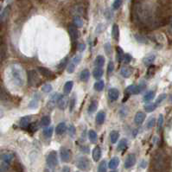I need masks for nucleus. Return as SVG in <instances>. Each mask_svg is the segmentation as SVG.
Returning <instances> with one entry per match:
<instances>
[{
	"mask_svg": "<svg viewBox=\"0 0 172 172\" xmlns=\"http://www.w3.org/2000/svg\"><path fill=\"white\" fill-rule=\"evenodd\" d=\"M106 118V113L103 111H100L98 112L97 116H96V122L98 124H102L105 121Z\"/></svg>",
	"mask_w": 172,
	"mask_h": 172,
	"instance_id": "23",
	"label": "nucleus"
},
{
	"mask_svg": "<svg viewBox=\"0 0 172 172\" xmlns=\"http://www.w3.org/2000/svg\"><path fill=\"white\" fill-rule=\"evenodd\" d=\"M42 133H44V137L49 139V138H51L52 134H53V127H47L45 129H44V131H42Z\"/></svg>",
	"mask_w": 172,
	"mask_h": 172,
	"instance_id": "32",
	"label": "nucleus"
},
{
	"mask_svg": "<svg viewBox=\"0 0 172 172\" xmlns=\"http://www.w3.org/2000/svg\"><path fill=\"white\" fill-rule=\"evenodd\" d=\"M38 71L40 72V74L44 76L46 78H53L54 77V74L50 70L48 69L47 68H44V67H39L38 68Z\"/></svg>",
	"mask_w": 172,
	"mask_h": 172,
	"instance_id": "11",
	"label": "nucleus"
},
{
	"mask_svg": "<svg viewBox=\"0 0 172 172\" xmlns=\"http://www.w3.org/2000/svg\"><path fill=\"white\" fill-rule=\"evenodd\" d=\"M97 107H98V103L96 100H94L90 103L89 105V107H88V112L89 113H93L96 110H97Z\"/></svg>",
	"mask_w": 172,
	"mask_h": 172,
	"instance_id": "35",
	"label": "nucleus"
},
{
	"mask_svg": "<svg viewBox=\"0 0 172 172\" xmlns=\"http://www.w3.org/2000/svg\"><path fill=\"white\" fill-rule=\"evenodd\" d=\"M88 138H89V140L91 143L93 144H95L96 141H97V133L94 130H90L89 133H88Z\"/></svg>",
	"mask_w": 172,
	"mask_h": 172,
	"instance_id": "30",
	"label": "nucleus"
},
{
	"mask_svg": "<svg viewBox=\"0 0 172 172\" xmlns=\"http://www.w3.org/2000/svg\"><path fill=\"white\" fill-rule=\"evenodd\" d=\"M101 157V149L100 146H96L93 150V158L95 162H98Z\"/></svg>",
	"mask_w": 172,
	"mask_h": 172,
	"instance_id": "16",
	"label": "nucleus"
},
{
	"mask_svg": "<svg viewBox=\"0 0 172 172\" xmlns=\"http://www.w3.org/2000/svg\"><path fill=\"white\" fill-rule=\"evenodd\" d=\"M103 74H104V72H103L102 68H98V67H97V68L94 70V72H93V75H94V77L96 80L100 79V78L102 77Z\"/></svg>",
	"mask_w": 172,
	"mask_h": 172,
	"instance_id": "25",
	"label": "nucleus"
},
{
	"mask_svg": "<svg viewBox=\"0 0 172 172\" xmlns=\"http://www.w3.org/2000/svg\"><path fill=\"white\" fill-rule=\"evenodd\" d=\"M73 86H74V82L73 81H67L64 85V88H63V92L65 94H70V92L72 91L73 88Z\"/></svg>",
	"mask_w": 172,
	"mask_h": 172,
	"instance_id": "21",
	"label": "nucleus"
},
{
	"mask_svg": "<svg viewBox=\"0 0 172 172\" xmlns=\"http://www.w3.org/2000/svg\"><path fill=\"white\" fill-rule=\"evenodd\" d=\"M94 64L96 67L98 68H101L104 66L105 64V58L102 56H98L95 59V62H94Z\"/></svg>",
	"mask_w": 172,
	"mask_h": 172,
	"instance_id": "26",
	"label": "nucleus"
},
{
	"mask_svg": "<svg viewBox=\"0 0 172 172\" xmlns=\"http://www.w3.org/2000/svg\"><path fill=\"white\" fill-rule=\"evenodd\" d=\"M118 164H119V159L118 157H113L110 160L108 166L111 169H115L118 166Z\"/></svg>",
	"mask_w": 172,
	"mask_h": 172,
	"instance_id": "24",
	"label": "nucleus"
},
{
	"mask_svg": "<svg viewBox=\"0 0 172 172\" xmlns=\"http://www.w3.org/2000/svg\"><path fill=\"white\" fill-rule=\"evenodd\" d=\"M155 59H156V56L155 55H149V56H147L146 57L144 58L143 62H144L145 65L149 66V65H151L154 62Z\"/></svg>",
	"mask_w": 172,
	"mask_h": 172,
	"instance_id": "22",
	"label": "nucleus"
},
{
	"mask_svg": "<svg viewBox=\"0 0 172 172\" xmlns=\"http://www.w3.org/2000/svg\"><path fill=\"white\" fill-rule=\"evenodd\" d=\"M60 155H61V158L62 160V162H68L71 158V151L67 149V148H62L61 151H60Z\"/></svg>",
	"mask_w": 172,
	"mask_h": 172,
	"instance_id": "8",
	"label": "nucleus"
},
{
	"mask_svg": "<svg viewBox=\"0 0 172 172\" xmlns=\"http://www.w3.org/2000/svg\"><path fill=\"white\" fill-rule=\"evenodd\" d=\"M76 166L78 169L81 170L88 171L92 167V163H91V161L87 157H80L76 160Z\"/></svg>",
	"mask_w": 172,
	"mask_h": 172,
	"instance_id": "3",
	"label": "nucleus"
},
{
	"mask_svg": "<svg viewBox=\"0 0 172 172\" xmlns=\"http://www.w3.org/2000/svg\"><path fill=\"white\" fill-rule=\"evenodd\" d=\"M74 66H75V64H74L73 62H71L68 64V73H70V74H71V73H73V72L74 71V68H75V67H74Z\"/></svg>",
	"mask_w": 172,
	"mask_h": 172,
	"instance_id": "49",
	"label": "nucleus"
},
{
	"mask_svg": "<svg viewBox=\"0 0 172 172\" xmlns=\"http://www.w3.org/2000/svg\"><path fill=\"white\" fill-rule=\"evenodd\" d=\"M127 145H128V141H127L126 139H121V140L118 142V150L120 151L125 150L126 147H127Z\"/></svg>",
	"mask_w": 172,
	"mask_h": 172,
	"instance_id": "29",
	"label": "nucleus"
},
{
	"mask_svg": "<svg viewBox=\"0 0 172 172\" xmlns=\"http://www.w3.org/2000/svg\"><path fill=\"white\" fill-rule=\"evenodd\" d=\"M165 98H166V94H161V95H160V96L157 98L156 104H157V105L160 104L161 102H163V100H165Z\"/></svg>",
	"mask_w": 172,
	"mask_h": 172,
	"instance_id": "51",
	"label": "nucleus"
},
{
	"mask_svg": "<svg viewBox=\"0 0 172 172\" xmlns=\"http://www.w3.org/2000/svg\"><path fill=\"white\" fill-rule=\"evenodd\" d=\"M122 3H123V0H114L112 3V8L114 10H118L122 5Z\"/></svg>",
	"mask_w": 172,
	"mask_h": 172,
	"instance_id": "41",
	"label": "nucleus"
},
{
	"mask_svg": "<svg viewBox=\"0 0 172 172\" xmlns=\"http://www.w3.org/2000/svg\"><path fill=\"white\" fill-rule=\"evenodd\" d=\"M136 163V156L134 154H129L124 161V168L130 169Z\"/></svg>",
	"mask_w": 172,
	"mask_h": 172,
	"instance_id": "7",
	"label": "nucleus"
},
{
	"mask_svg": "<svg viewBox=\"0 0 172 172\" xmlns=\"http://www.w3.org/2000/svg\"><path fill=\"white\" fill-rule=\"evenodd\" d=\"M108 97L112 101H115L119 97V91L116 88H111L108 91Z\"/></svg>",
	"mask_w": 172,
	"mask_h": 172,
	"instance_id": "12",
	"label": "nucleus"
},
{
	"mask_svg": "<svg viewBox=\"0 0 172 172\" xmlns=\"http://www.w3.org/2000/svg\"><path fill=\"white\" fill-rule=\"evenodd\" d=\"M89 77H90V72H89V70L87 69V68L83 69V70L81 71L80 74V80H82V81H87V80L89 79Z\"/></svg>",
	"mask_w": 172,
	"mask_h": 172,
	"instance_id": "20",
	"label": "nucleus"
},
{
	"mask_svg": "<svg viewBox=\"0 0 172 172\" xmlns=\"http://www.w3.org/2000/svg\"><path fill=\"white\" fill-rule=\"evenodd\" d=\"M62 172H70V169H69V168L68 166H65L62 169Z\"/></svg>",
	"mask_w": 172,
	"mask_h": 172,
	"instance_id": "60",
	"label": "nucleus"
},
{
	"mask_svg": "<svg viewBox=\"0 0 172 172\" xmlns=\"http://www.w3.org/2000/svg\"><path fill=\"white\" fill-rule=\"evenodd\" d=\"M113 70H114V64H113L112 62H109L108 67H107V73L110 74L113 72Z\"/></svg>",
	"mask_w": 172,
	"mask_h": 172,
	"instance_id": "47",
	"label": "nucleus"
},
{
	"mask_svg": "<svg viewBox=\"0 0 172 172\" xmlns=\"http://www.w3.org/2000/svg\"><path fill=\"white\" fill-rule=\"evenodd\" d=\"M124 54L121 48L118 47L117 48V61L118 62H121L124 60Z\"/></svg>",
	"mask_w": 172,
	"mask_h": 172,
	"instance_id": "36",
	"label": "nucleus"
},
{
	"mask_svg": "<svg viewBox=\"0 0 172 172\" xmlns=\"http://www.w3.org/2000/svg\"><path fill=\"white\" fill-rule=\"evenodd\" d=\"M169 31L170 34L172 35V17H171L170 20H169Z\"/></svg>",
	"mask_w": 172,
	"mask_h": 172,
	"instance_id": "59",
	"label": "nucleus"
},
{
	"mask_svg": "<svg viewBox=\"0 0 172 172\" xmlns=\"http://www.w3.org/2000/svg\"><path fill=\"white\" fill-rule=\"evenodd\" d=\"M41 90L44 93H50L52 91V86L50 84H45L41 87Z\"/></svg>",
	"mask_w": 172,
	"mask_h": 172,
	"instance_id": "40",
	"label": "nucleus"
},
{
	"mask_svg": "<svg viewBox=\"0 0 172 172\" xmlns=\"http://www.w3.org/2000/svg\"><path fill=\"white\" fill-rule=\"evenodd\" d=\"M136 38H137V41H139V42H146L147 41V40H146V38L145 37H144L143 35H136Z\"/></svg>",
	"mask_w": 172,
	"mask_h": 172,
	"instance_id": "53",
	"label": "nucleus"
},
{
	"mask_svg": "<svg viewBox=\"0 0 172 172\" xmlns=\"http://www.w3.org/2000/svg\"><path fill=\"white\" fill-rule=\"evenodd\" d=\"M9 164L10 163H7L5 162H3V163L0 166V171L1 172H6L9 169Z\"/></svg>",
	"mask_w": 172,
	"mask_h": 172,
	"instance_id": "43",
	"label": "nucleus"
},
{
	"mask_svg": "<svg viewBox=\"0 0 172 172\" xmlns=\"http://www.w3.org/2000/svg\"><path fill=\"white\" fill-rule=\"evenodd\" d=\"M40 82V79L35 70H29L28 72V83L31 87H35Z\"/></svg>",
	"mask_w": 172,
	"mask_h": 172,
	"instance_id": "4",
	"label": "nucleus"
},
{
	"mask_svg": "<svg viewBox=\"0 0 172 172\" xmlns=\"http://www.w3.org/2000/svg\"><path fill=\"white\" fill-rule=\"evenodd\" d=\"M145 114L143 112H137V114L135 116L134 122H135L136 124L140 125V124H143V122L145 121Z\"/></svg>",
	"mask_w": 172,
	"mask_h": 172,
	"instance_id": "15",
	"label": "nucleus"
},
{
	"mask_svg": "<svg viewBox=\"0 0 172 172\" xmlns=\"http://www.w3.org/2000/svg\"><path fill=\"white\" fill-rule=\"evenodd\" d=\"M50 121H51V119H50V116H44L41 118L40 124H41V126H48V125H50Z\"/></svg>",
	"mask_w": 172,
	"mask_h": 172,
	"instance_id": "31",
	"label": "nucleus"
},
{
	"mask_svg": "<svg viewBox=\"0 0 172 172\" xmlns=\"http://www.w3.org/2000/svg\"><path fill=\"white\" fill-rule=\"evenodd\" d=\"M74 99H73V100H71V101H70V111L72 112L73 111V108H74Z\"/></svg>",
	"mask_w": 172,
	"mask_h": 172,
	"instance_id": "58",
	"label": "nucleus"
},
{
	"mask_svg": "<svg viewBox=\"0 0 172 172\" xmlns=\"http://www.w3.org/2000/svg\"><path fill=\"white\" fill-rule=\"evenodd\" d=\"M163 124V116L162 114H160L159 118H158V120H157V128H158L159 131L162 129Z\"/></svg>",
	"mask_w": 172,
	"mask_h": 172,
	"instance_id": "42",
	"label": "nucleus"
},
{
	"mask_svg": "<svg viewBox=\"0 0 172 172\" xmlns=\"http://www.w3.org/2000/svg\"><path fill=\"white\" fill-rule=\"evenodd\" d=\"M134 17L136 21L144 25L149 26L153 22V17L151 13V10L149 6L145 4L139 3L134 8Z\"/></svg>",
	"mask_w": 172,
	"mask_h": 172,
	"instance_id": "1",
	"label": "nucleus"
},
{
	"mask_svg": "<svg viewBox=\"0 0 172 172\" xmlns=\"http://www.w3.org/2000/svg\"><path fill=\"white\" fill-rule=\"evenodd\" d=\"M66 131H67V126H66V124L63 123V122L60 123V124L56 126V133L57 135H62Z\"/></svg>",
	"mask_w": 172,
	"mask_h": 172,
	"instance_id": "17",
	"label": "nucleus"
},
{
	"mask_svg": "<svg viewBox=\"0 0 172 172\" xmlns=\"http://www.w3.org/2000/svg\"><path fill=\"white\" fill-rule=\"evenodd\" d=\"M30 120H31V116H25L23 117L20 119V125L23 128H27L30 124Z\"/></svg>",
	"mask_w": 172,
	"mask_h": 172,
	"instance_id": "18",
	"label": "nucleus"
},
{
	"mask_svg": "<svg viewBox=\"0 0 172 172\" xmlns=\"http://www.w3.org/2000/svg\"><path fill=\"white\" fill-rule=\"evenodd\" d=\"M8 97V94L5 92V90H3L2 88H0V99L1 100H6Z\"/></svg>",
	"mask_w": 172,
	"mask_h": 172,
	"instance_id": "50",
	"label": "nucleus"
},
{
	"mask_svg": "<svg viewBox=\"0 0 172 172\" xmlns=\"http://www.w3.org/2000/svg\"><path fill=\"white\" fill-rule=\"evenodd\" d=\"M68 98L66 96L61 95L58 101H57V106L59 107L60 110H64L68 106Z\"/></svg>",
	"mask_w": 172,
	"mask_h": 172,
	"instance_id": "10",
	"label": "nucleus"
},
{
	"mask_svg": "<svg viewBox=\"0 0 172 172\" xmlns=\"http://www.w3.org/2000/svg\"><path fill=\"white\" fill-rule=\"evenodd\" d=\"M132 60H133V57H132L131 55H129V54H125L124 55V62L125 64L130 63Z\"/></svg>",
	"mask_w": 172,
	"mask_h": 172,
	"instance_id": "46",
	"label": "nucleus"
},
{
	"mask_svg": "<svg viewBox=\"0 0 172 172\" xmlns=\"http://www.w3.org/2000/svg\"><path fill=\"white\" fill-rule=\"evenodd\" d=\"M37 106H38V102H37V100H31L30 103L29 104V106L30 108H35Z\"/></svg>",
	"mask_w": 172,
	"mask_h": 172,
	"instance_id": "54",
	"label": "nucleus"
},
{
	"mask_svg": "<svg viewBox=\"0 0 172 172\" xmlns=\"http://www.w3.org/2000/svg\"><path fill=\"white\" fill-rule=\"evenodd\" d=\"M146 165H147V163H146L145 161H143V162H142V164H141V166H142L143 168H145V167H146Z\"/></svg>",
	"mask_w": 172,
	"mask_h": 172,
	"instance_id": "61",
	"label": "nucleus"
},
{
	"mask_svg": "<svg viewBox=\"0 0 172 172\" xmlns=\"http://www.w3.org/2000/svg\"><path fill=\"white\" fill-rule=\"evenodd\" d=\"M74 133H75L74 126V125H70V127H69V135H70L71 137H74Z\"/></svg>",
	"mask_w": 172,
	"mask_h": 172,
	"instance_id": "55",
	"label": "nucleus"
},
{
	"mask_svg": "<svg viewBox=\"0 0 172 172\" xmlns=\"http://www.w3.org/2000/svg\"><path fill=\"white\" fill-rule=\"evenodd\" d=\"M11 76H12V80L14 81V83L19 87L23 86L24 84V74H23V70L21 67L14 65L11 67Z\"/></svg>",
	"mask_w": 172,
	"mask_h": 172,
	"instance_id": "2",
	"label": "nucleus"
},
{
	"mask_svg": "<svg viewBox=\"0 0 172 172\" xmlns=\"http://www.w3.org/2000/svg\"><path fill=\"white\" fill-rule=\"evenodd\" d=\"M9 12H10V6H7V7L5 9V11H4V12H3V14H2V16H1V19H2V20L5 19V18L8 17Z\"/></svg>",
	"mask_w": 172,
	"mask_h": 172,
	"instance_id": "45",
	"label": "nucleus"
},
{
	"mask_svg": "<svg viewBox=\"0 0 172 172\" xmlns=\"http://www.w3.org/2000/svg\"><path fill=\"white\" fill-rule=\"evenodd\" d=\"M154 97H155V92L154 91H149L145 94L143 99H144V101L149 102V101L152 100L154 99Z\"/></svg>",
	"mask_w": 172,
	"mask_h": 172,
	"instance_id": "27",
	"label": "nucleus"
},
{
	"mask_svg": "<svg viewBox=\"0 0 172 172\" xmlns=\"http://www.w3.org/2000/svg\"><path fill=\"white\" fill-rule=\"evenodd\" d=\"M68 57H66V58H64L61 62H60V64H59V66H58V68L59 69H62V68H63L66 65H67V63H68Z\"/></svg>",
	"mask_w": 172,
	"mask_h": 172,
	"instance_id": "48",
	"label": "nucleus"
},
{
	"mask_svg": "<svg viewBox=\"0 0 172 172\" xmlns=\"http://www.w3.org/2000/svg\"><path fill=\"white\" fill-rule=\"evenodd\" d=\"M111 172H116V171H114V170H113V171H111Z\"/></svg>",
	"mask_w": 172,
	"mask_h": 172,
	"instance_id": "63",
	"label": "nucleus"
},
{
	"mask_svg": "<svg viewBox=\"0 0 172 172\" xmlns=\"http://www.w3.org/2000/svg\"><path fill=\"white\" fill-rule=\"evenodd\" d=\"M0 158H1V160L3 162H5L7 163H11V161L14 158V155L12 153H11V152H5V153L1 154Z\"/></svg>",
	"mask_w": 172,
	"mask_h": 172,
	"instance_id": "13",
	"label": "nucleus"
},
{
	"mask_svg": "<svg viewBox=\"0 0 172 172\" xmlns=\"http://www.w3.org/2000/svg\"><path fill=\"white\" fill-rule=\"evenodd\" d=\"M68 33H69V35H70V37L73 41L76 40L79 37V31L77 29V27L74 26V24L70 25L68 27Z\"/></svg>",
	"mask_w": 172,
	"mask_h": 172,
	"instance_id": "9",
	"label": "nucleus"
},
{
	"mask_svg": "<svg viewBox=\"0 0 172 172\" xmlns=\"http://www.w3.org/2000/svg\"><path fill=\"white\" fill-rule=\"evenodd\" d=\"M74 25L76 26L77 28H81L83 25V21L79 16H75L74 18Z\"/></svg>",
	"mask_w": 172,
	"mask_h": 172,
	"instance_id": "34",
	"label": "nucleus"
},
{
	"mask_svg": "<svg viewBox=\"0 0 172 172\" xmlns=\"http://www.w3.org/2000/svg\"><path fill=\"white\" fill-rule=\"evenodd\" d=\"M106 169H107V164H106V162L104 160L100 162V163L99 164L98 172H106Z\"/></svg>",
	"mask_w": 172,
	"mask_h": 172,
	"instance_id": "37",
	"label": "nucleus"
},
{
	"mask_svg": "<svg viewBox=\"0 0 172 172\" xmlns=\"http://www.w3.org/2000/svg\"><path fill=\"white\" fill-rule=\"evenodd\" d=\"M104 49H105V51H106V55L110 56V54L112 52V46H111V44H106L104 45Z\"/></svg>",
	"mask_w": 172,
	"mask_h": 172,
	"instance_id": "44",
	"label": "nucleus"
},
{
	"mask_svg": "<svg viewBox=\"0 0 172 172\" xmlns=\"http://www.w3.org/2000/svg\"><path fill=\"white\" fill-rule=\"evenodd\" d=\"M112 36L115 41H118L119 38V28L118 24H113L112 29Z\"/></svg>",
	"mask_w": 172,
	"mask_h": 172,
	"instance_id": "19",
	"label": "nucleus"
},
{
	"mask_svg": "<svg viewBox=\"0 0 172 172\" xmlns=\"http://www.w3.org/2000/svg\"><path fill=\"white\" fill-rule=\"evenodd\" d=\"M85 49H86V45H85L84 44H80L78 45V50H79L80 52L84 51Z\"/></svg>",
	"mask_w": 172,
	"mask_h": 172,
	"instance_id": "57",
	"label": "nucleus"
},
{
	"mask_svg": "<svg viewBox=\"0 0 172 172\" xmlns=\"http://www.w3.org/2000/svg\"><path fill=\"white\" fill-rule=\"evenodd\" d=\"M80 59H81V56H80V55H77V56H75L74 58H73V60H72V62L76 65V64H79L80 63Z\"/></svg>",
	"mask_w": 172,
	"mask_h": 172,
	"instance_id": "52",
	"label": "nucleus"
},
{
	"mask_svg": "<svg viewBox=\"0 0 172 172\" xmlns=\"http://www.w3.org/2000/svg\"><path fill=\"white\" fill-rule=\"evenodd\" d=\"M118 137H119V133L117 131H112L111 133H110V140H111L112 144L117 143Z\"/></svg>",
	"mask_w": 172,
	"mask_h": 172,
	"instance_id": "28",
	"label": "nucleus"
},
{
	"mask_svg": "<svg viewBox=\"0 0 172 172\" xmlns=\"http://www.w3.org/2000/svg\"><path fill=\"white\" fill-rule=\"evenodd\" d=\"M157 104L155 103V104H150V105H147V106H145V111L147 112H153L156 108H157Z\"/></svg>",
	"mask_w": 172,
	"mask_h": 172,
	"instance_id": "39",
	"label": "nucleus"
},
{
	"mask_svg": "<svg viewBox=\"0 0 172 172\" xmlns=\"http://www.w3.org/2000/svg\"><path fill=\"white\" fill-rule=\"evenodd\" d=\"M47 164L50 167V168H54L58 164V159H57V153L56 151H50L49 153V155L47 156Z\"/></svg>",
	"mask_w": 172,
	"mask_h": 172,
	"instance_id": "5",
	"label": "nucleus"
},
{
	"mask_svg": "<svg viewBox=\"0 0 172 172\" xmlns=\"http://www.w3.org/2000/svg\"><path fill=\"white\" fill-rule=\"evenodd\" d=\"M120 74H121V75L123 77L129 78L133 74V68L131 67H129V66H124V67L122 68V69L120 71Z\"/></svg>",
	"mask_w": 172,
	"mask_h": 172,
	"instance_id": "14",
	"label": "nucleus"
},
{
	"mask_svg": "<svg viewBox=\"0 0 172 172\" xmlns=\"http://www.w3.org/2000/svg\"><path fill=\"white\" fill-rule=\"evenodd\" d=\"M153 73H154V66H150L149 69H148V77H151V75H153Z\"/></svg>",
	"mask_w": 172,
	"mask_h": 172,
	"instance_id": "56",
	"label": "nucleus"
},
{
	"mask_svg": "<svg viewBox=\"0 0 172 172\" xmlns=\"http://www.w3.org/2000/svg\"><path fill=\"white\" fill-rule=\"evenodd\" d=\"M155 124H156V119H155V118L154 117H151L148 119L147 123H146V128L147 129H151V128L154 127Z\"/></svg>",
	"mask_w": 172,
	"mask_h": 172,
	"instance_id": "38",
	"label": "nucleus"
},
{
	"mask_svg": "<svg viewBox=\"0 0 172 172\" xmlns=\"http://www.w3.org/2000/svg\"><path fill=\"white\" fill-rule=\"evenodd\" d=\"M104 87H105V83H104L103 80H99V81H97V82L94 84V89H95L96 91H98V92L102 91L103 88H104Z\"/></svg>",
	"mask_w": 172,
	"mask_h": 172,
	"instance_id": "33",
	"label": "nucleus"
},
{
	"mask_svg": "<svg viewBox=\"0 0 172 172\" xmlns=\"http://www.w3.org/2000/svg\"><path fill=\"white\" fill-rule=\"evenodd\" d=\"M145 88V86H136V85H131L127 87L124 93L129 94H139L143 89Z\"/></svg>",
	"mask_w": 172,
	"mask_h": 172,
	"instance_id": "6",
	"label": "nucleus"
},
{
	"mask_svg": "<svg viewBox=\"0 0 172 172\" xmlns=\"http://www.w3.org/2000/svg\"><path fill=\"white\" fill-rule=\"evenodd\" d=\"M170 101H171V102H172V95H171V96H170Z\"/></svg>",
	"mask_w": 172,
	"mask_h": 172,
	"instance_id": "62",
	"label": "nucleus"
}]
</instances>
